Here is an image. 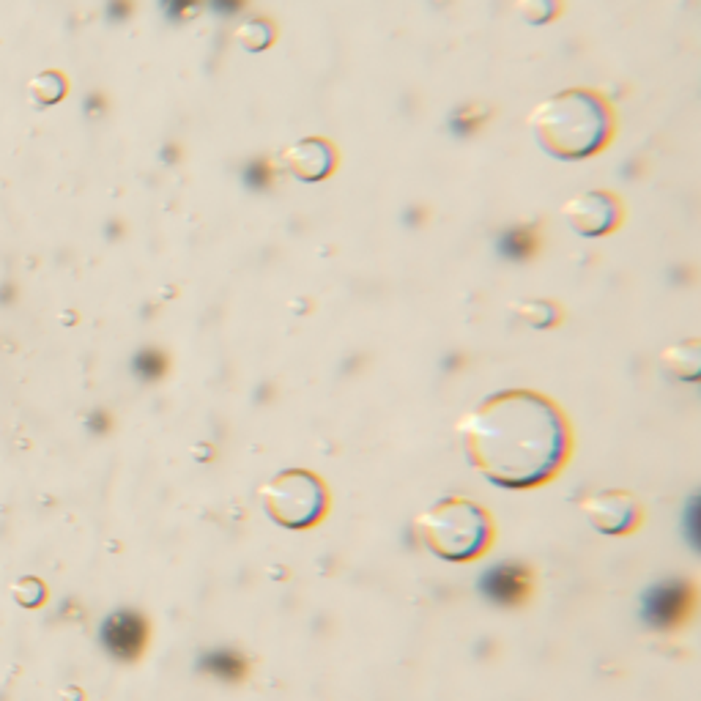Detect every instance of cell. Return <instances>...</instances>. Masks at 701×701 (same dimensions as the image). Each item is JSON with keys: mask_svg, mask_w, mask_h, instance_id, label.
I'll use <instances>...</instances> for the list:
<instances>
[{"mask_svg": "<svg viewBox=\"0 0 701 701\" xmlns=\"http://www.w3.org/2000/svg\"><path fill=\"white\" fill-rule=\"evenodd\" d=\"M471 463L496 485L523 487L553 474L568 452L559 411L535 392H499L461 425Z\"/></svg>", "mask_w": 701, "mask_h": 701, "instance_id": "obj_1", "label": "cell"}, {"mask_svg": "<svg viewBox=\"0 0 701 701\" xmlns=\"http://www.w3.org/2000/svg\"><path fill=\"white\" fill-rule=\"evenodd\" d=\"M529 129L548 157L573 162L606 149L611 140V113L594 91L568 88L537 104L529 116Z\"/></svg>", "mask_w": 701, "mask_h": 701, "instance_id": "obj_2", "label": "cell"}, {"mask_svg": "<svg viewBox=\"0 0 701 701\" xmlns=\"http://www.w3.org/2000/svg\"><path fill=\"white\" fill-rule=\"evenodd\" d=\"M416 529L433 553L461 562L482 551L487 540V515L474 502L449 499L419 518Z\"/></svg>", "mask_w": 701, "mask_h": 701, "instance_id": "obj_3", "label": "cell"}, {"mask_svg": "<svg viewBox=\"0 0 701 701\" xmlns=\"http://www.w3.org/2000/svg\"><path fill=\"white\" fill-rule=\"evenodd\" d=\"M326 507V494L324 485L307 471H286L271 479L266 487V510L269 515L291 526V529H302V526L315 523L324 515Z\"/></svg>", "mask_w": 701, "mask_h": 701, "instance_id": "obj_4", "label": "cell"}, {"mask_svg": "<svg viewBox=\"0 0 701 701\" xmlns=\"http://www.w3.org/2000/svg\"><path fill=\"white\" fill-rule=\"evenodd\" d=\"M619 200L611 192L603 189H589L576 197H570L562 205V217L565 222L586 238L594 236H606L619 225Z\"/></svg>", "mask_w": 701, "mask_h": 701, "instance_id": "obj_5", "label": "cell"}, {"mask_svg": "<svg viewBox=\"0 0 701 701\" xmlns=\"http://www.w3.org/2000/svg\"><path fill=\"white\" fill-rule=\"evenodd\" d=\"M283 162L296 181H321L334 167V149L324 137H304L283 151Z\"/></svg>", "mask_w": 701, "mask_h": 701, "instance_id": "obj_6", "label": "cell"}, {"mask_svg": "<svg viewBox=\"0 0 701 701\" xmlns=\"http://www.w3.org/2000/svg\"><path fill=\"white\" fill-rule=\"evenodd\" d=\"M101 641L116 657L132 660L146 644V622L132 611H118L101 624Z\"/></svg>", "mask_w": 701, "mask_h": 701, "instance_id": "obj_7", "label": "cell"}, {"mask_svg": "<svg viewBox=\"0 0 701 701\" xmlns=\"http://www.w3.org/2000/svg\"><path fill=\"white\" fill-rule=\"evenodd\" d=\"M688 608V586L680 581H665L649 589L641 600V616L652 627H669L674 624Z\"/></svg>", "mask_w": 701, "mask_h": 701, "instance_id": "obj_8", "label": "cell"}, {"mask_svg": "<svg viewBox=\"0 0 701 701\" xmlns=\"http://www.w3.org/2000/svg\"><path fill=\"white\" fill-rule=\"evenodd\" d=\"M479 589H482L485 598L496 600L502 606L518 603V600H523V594L529 592V576L515 565H499V568H490L479 578Z\"/></svg>", "mask_w": 701, "mask_h": 701, "instance_id": "obj_9", "label": "cell"}, {"mask_svg": "<svg viewBox=\"0 0 701 701\" xmlns=\"http://www.w3.org/2000/svg\"><path fill=\"white\" fill-rule=\"evenodd\" d=\"M589 512L603 532H622L636 518L633 502H630L627 496H616V494H606V496L592 499Z\"/></svg>", "mask_w": 701, "mask_h": 701, "instance_id": "obj_10", "label": "cell"}, {"mask_svg": "<svg viewBox=\"0 0 701 701\" xmlns=\"http://www.w3.org/2000/svg\"><path fill=\"white\" fill-rule=\"evenodd\" d=\"M200 669L208 672L212 677H220V680H238V677L244 674V660H241L236 652L214 649V652H205V655H203Z\"/></svg>", "mask_w": 701, "mask_h": 701, "instance_id": "obj_11", "label": "cell"}, {"mask_svg": "<svg viewBox=\"0 0 701 701\" xmlns=\"http://www.w3.org/2000/svg\"><path fill=\"white\" fill-rule=\"evenodd\" d=\"M30 93L39 104H55L66 93V80L58 72H42L39 77L30 80Z\"/></svg>", "mask_w": 701, "mask_h": 701, "instance_id": "obj_12", "label": "cell"}, {"mask_svg": "<svg viewBox=\"0 0 701 701\" xmlns=\"http://www.w3.org/2000/svg\"><path fill=\"white\" fill-rule=\"evenodd\" d=\"M238 42H241V47H247V50H263V47H269V42H271V28L266 25V22H261V20H253V22H244L241 28H238Z\"/></svg>", "mask_w": 701, "mask_h": 701, "instance_id": "obj_13", "label": "cell"}, {"mask_svg": "<svg viewBox=\"0 0 701 701\" xmlns=\"http://www.w3.org/2000/svg\"><path fill=\"white\" fill-rule=\"evenodd\" d=\"M556 9H559L556 0H518V14L532 25H543L553 20Z\"/></svg>", "mask_w": 701, "mask_h": 701, "instance_id": "obj_14", "label": "cell"}, {"mask_svg": "<svg viewBox=\"0 0 701 701\" xmlns=\"http://www.w3.org/2000/svg\"><path fill=\"white\" fill-rule=\"evenodd\" d=\"M14 598H17L20 606L33 608V606H39L44 600V586L36 578H20L14 584Z\"/></svg>", "mask_w": 701, "mask_h": 701, "instance_id": "obj_15", "label": "cell"}, {"mask_svg": "<svg viewBox=\"0 0 701 701\" xmlns=\"http://www.w3.org/2000/svg\"><path fill=\"white\" fill-rule=\"evenodd\" d=\"M520 315L532 326H551L556 321V307L548 302H529V304L520 307Z\"/></svg>", "mask_w": 701, "mask_h": 701, "instance_id": "obj_16", "label": "cell"}]
</instances>
